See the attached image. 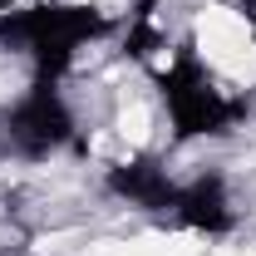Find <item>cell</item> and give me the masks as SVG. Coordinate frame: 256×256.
<instances>
[{
	"label": "cell",
	"mask_w": 256,
	"mask_h": 256,
	"mask_svg": "<svg viewBox=\"0 0 256 256\" xmlns=\"http://www.w3.org/2000/svg\"><path fill=\"white\" fill-rule=\"evenodd\" d=\"M197 44L207 64H217L226 79H256V44H252V30L236 10H202L197 15Z\"/></svg>",
	"instance_id": "1"
},
{
	"label": "cell",
	"mask_w": 256,
	"mask_h": 256,
	"mask_svg": "<svg viewBox=\"0 0 256 256\" xmlns=\"http://www.w3.org/2000/svg\"><path fill=\"white\" fill-rule=\"evenodd\" d=\"M94 256H197L192 236H138V242H108Z\"/></svg>",
	"instance_id": "2"
},
{
	"label": "cell",
	"mask_w": 256,
	"mask_h": 256,
	"mask_svg": "<svg viewBox=\"0 0 256 256\" xmlns=\"http://www.w3.org/2000/svg\"><path fill=\"white\" fill-rule=\"evenodd\" d=\"M118 138L124 143H143L148 138V108L143 104H128L124 114H118Z\"/></svg>",
	"instance_id": "3"
},
{
	"label": "cell",
	"mask_w": 256,
	"mask_h": 256,
	"mask_svg": "<svg viewBox=\"0 0 256 256\" xmlns=\"http://www.w3.org/2000/svg\"><path fill=\"white\" fill-rule=\"evenodd\" d=\"M232 256H256V252H232Z\"/></svg>",
	"instance_id": "4"
}]
</instances>
